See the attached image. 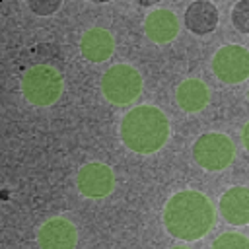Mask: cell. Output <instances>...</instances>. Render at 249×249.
I'll return each instance as SVG.
<instances>
[{"label": "cell", "mask_w": 249, "mask_h": 249, "mask_svg": "<svg viewBox=\"0 0 249 249\" xmlns=\"http://www.w3.org/2000/svg\"><path fill=\"white\" fill-rule=\"evenodd\" d=\"M163 224L167 233L177 239H200L214 224V206L198 191H179L165 202Z\"/></svg>", "instance_id": "6da1fadb"}, {"label": "cell", "mask_w": 249, "mask_h": 249, "mask_svg": "<svg viewBox=\"0 0 249 249\" xmlns=\"http://www.w3.org/2000/svg\"><path fill=\"white\" fill-rule=\"evenodd\" d=\"M169 138V121L161 109L140 105L130 109L121 123V140L136 154H154Z\"/></svg>", "instance_id": "7a4b0ae2"}, {"label": "cell", "mask_w": 249, "mask_h": 249, "mask_svg": "<svg viewBox=\"0 0 249 249\" xmlns=\"http://www.w3.org/2000/svg\"><path fill=\"white\" fill-rule=\"evenodd\" d=\"M62 88L64 82L60 72L49 64L31 66L21 78V91L25 99L39 107L53 105L60 97Z\"/></svg>", "instance_id": "3957f363"}, {"label": "cell", "mask_w": 249, "mask_h": 249, "mask_svg": "<svg viewBox=\"0 0 249 249\" xmlns=\"http://www.w3.org/2000/svg\"><path fill=\"white\" fill-rule=\"evenodd\" d=\"M101 91L107 101L126 105L142 91V76L130 64H115L101 78Z\"/></svg>", "instance_id": "277c9868"}, {"label": "cell", "mask_w": 249, "mask_h": 249, "mask_svg": "<svg viewBox=\"0 0 249 249\" xmlns=\"http://www.w3.org/2000/svg\"><path fill=\"white\" fill-rule=\"evenodd\" d=\"M195 161L206 171H222L235 158V146L230 136L220 132L200 134L193 144Z\"/></svg>", "instance_id": "5b68a950"}, {"label": "cell", "mask_w": 249, "mask_h": 249, "mask_svg": "<svg viewBox=\"0 0 249 249\" xmlns=\"http://www.w3.org/2000/svg\"><path fill=\"white\" fill-rule=\"evenodd\" d=\"M212 70L224 84H239L249 78V51L239 45L218 49L212 58Z\"/></svg>", "instance_id": "8992f818"}, {"label": "cell", "mask_w": 249, "mask_h": 249, "mask_svg": "<svg viewBox=\"0 0 249 249\" xmlns=\"http://www.w3.org/2000/svg\"><path fill=\"white\" fill-rule=\"evenodd\" d=\"M78 189L88 198H103L115 189V173L109 165L101 161L86 163L78 171Z\"/></svg>", "instance_id": "52a82bcc"}, {"label": "cell", "mask_w": 249, "mask_h": 249, "mask_svg": "<svg viewBox=\"0 0 249 249\" xmlns=\"http://www.w3.org/2000/svg\"><path fill=\"white\" fill-rule=\"evenodd\" d=\"M37 241L41 249H74L78 243V230L66 218H51L41 226Z\"/></svg>", "instance_id": "ba28073f"}, {"label": "cell", "mask_w": 249, "mask_h": 249, "mask_svg": "<svg viewBox=\"0 0 249 249\" xmlns=\"http://www.w3.org/2000/svg\"><path fill=\"white\" fill-rule=\"evenodd\" d=\"M144 31H146L150 41H154L158 45H163V43H169V41H173L177 37L179 19L171 10L160 8V10H154V12H150L146 16Z\"/></svg>", "instance_id": "9c48e42d"}, {"label": "cell", "mask_w": 249, "mask_h": 249, "mask_svg": "<svg viewBox=\"0 0 249 249\" xmlns=\"http://www.w3.org/2000/svg\"><path fill=\"white\" fill-rule=\"evenodd\" d=\"M220 214L231 226L249 224V189L231 187L220 198Z\"/></svg>", "instance_id": "30bf717a"}, {"label": "cell", "mask_w": 249, "mask_h": 249, "mask_svg": "<svg viewBox=\"0 0 249 249\" xmlns=\"http://www.w3.org/2000/svg\"><path fill=\"white\" fill-rule=\"evenodd\" d=\"M113 51L115 39L103 27H91L80 39V53L89 62H103L113 54Z\"/></svg>", "instance_id": "8fae6325"}, {"label": "cell", "mask_w": 249, "mask_h": 249, "mask_svg": "<svg viewBox=\"0 0 249 249\" xmlns=\"http://www.w3.org/2000/svg\"><path fill=\"white\" fill-rule=\"evenodd\" d=\"M185 25L196 35L212 33L218 25V8L208 0H196L187 6Z\"/></svg>", "instance_id": "7c38bea8"}, {"label": "cell", "mask_w": 249, "mask_h": 249, "mask_svg": "<svg viewBox=\"0 0 249 249\" xmlns=\"http://www.w3.org/2000/svg\"><path fill=\"white\" fill-rule=\"evenodd\" d=\"M175 97H177V105L187 111V113H196V111H202L208 101H210V91H208V86L202 82V80H196V78H187L183 80L179 86H177V91H175Z\"/></svg>", "instance_id": "4fadbf2b"}, {"label": "cell", "mask_w": 249, "mask_h": 249, "mask_svg": "<svg viewBox=\"0 0 249 249\" xmlns=\"http://www.w3.org/2000/svg\"><path fill=\"white\" fill-rule=\"evenodd\" d=\"M212 249H249V239L235 231H226L214 239Z\"/></svg>", "instance_id": "5bb4252c"}, {"label": "cell", "mask_w": 249, "mask_h": 249, "mask_svg": "<svg viewBox=\"0 0 249 249\" xmlns=\"http://www.w3.org/2000/svg\"><path fill=\"white\" fill-rule=\"evenodd\" d=\"M231 23L237 31L249 33V0H239L231 10Z\"/></svg>", "instance_id": "9a60e30c"}, {"label": "cell", "mask_w": 249, "mask_h": 249, "mask_svg": "<svg viewBox=\"0 0 249 249\" xmlns=\"http://www.w3.org/2000/svg\"><path fill=\"white\" fill-rule=\"evenodd\" d=\"M29 8L37 16H51V14H54L60 8V2L58 0H54V2H49V0H33V2H29Z\"/></svg>", "instance_id": "2e32d148"}, {"label": "cell", "mask_w": 249, "mask_h": 249, "mask_svg": "<svg viewBox=\"0 0 249 249\" xmlns=\"http://www.w3.org/2000/svg\"><path fill=\"white\" fill-rule=\"evenodd\" d=\"M241 140H243V146H245V150H249V123L243 126V130H241Z\"/></svg>", "instance_id": "e0dca14e"}, {"label": "cell", "mask_w": 249, "mask_h": 249, "mask_svg": "<svg viewBox=\"0 0 249 249\" xmlns=\"http://www.w3.org/2000/svg\"><path fill=\"white\" fill-rule=\"evenodd\" d=\"M171 249H189V247H181V245H179V247H171Z\"/></svg>", "instance_id": "ac0fdd59"}]
</instances>
